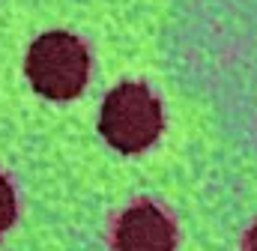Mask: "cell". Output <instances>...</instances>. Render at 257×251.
Wrapping results in <instances>:
<instances>
[{
  "label": "cell",
  "instance_id": "cell-1",
  "mask_svg": "<svg viewBox=\"0 0 257 251\" xmlns=\"http://www.w3.org/2000/svg\"><path fill=\"white\" fill-rule=\"evenodd\" d=\"M24 69L36 93L54 102H66V99H75L87 87L90 54L78 36L51 30V33H42L30 45Z\"/></svg>",
  "mask_w": 257,
  "mask_h": 251
},
{
  "label": "cell",
  "instance_id": "cell-2",
  "mask_svg": "<svg viewBox=\"0 0 257 251\" xmlns=\"http://www.w3.org/2000/svg\"><path fill=\"white\" fill-rule=\"evenodd\" d=\"M162 105L144 84H120L108 93L99 129L105 141L120 153H141L162 135Z\"/></svg>",
  "mask_w": 257,
  "mask_h": 251
},
{
  "label": "cell",
  "instance_id": "cell-3",
  "mask_svg": "<svg viewBox=\"0 0 257 251\" xmlns=\"http://www.w3.org/2000/svg\"><path fill=\"white\" fill-rule=\"evenodd\" d=\"M111 242L117 251H174L177 227L153 200H138L114 221Z\"/></svg>",
  "mask_w": 257,
  "mask_h": 251
},
{
  "label": "cell",
  "instance_id": "cell-4",
  "mask_svg": "<svg viewBox=\"0 0 257 251\" xmlns=\"http://www.w3.org/2000/svg\"><path fill=\"white\" fill-rule=\"evenodd\" d=\"M15 221V191L9 186V180L0 174V233Z\"/></svg>",
  "mask_w": 257,
  "mask_h": 251
},
{
  "label": "cell",
  "instance_id": "cell-5",
  "mask_svg": "<svg viewBox=\"0 0 257 251\" xmlns=\"http://www.w3.org/2000/svg\"><path fill=\"white\" fill-rule=\"evenodd\" d=\"M242 251H257V221L248 227V233L242 239Z\"/></svg>",
  "mask_w": 257,
  "mask_h": 251
}]
</instances>
